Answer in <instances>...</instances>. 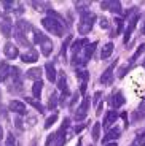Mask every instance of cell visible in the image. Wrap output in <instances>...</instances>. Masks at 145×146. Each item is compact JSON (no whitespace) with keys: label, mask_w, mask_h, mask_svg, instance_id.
I'll return each mask as SVG.
<instances>
[{"label":"cell","mask_w":145,"mask_h":146,"mask_svg":"<svg viewBox=\"0 0 145 146\" xmlns=\"http://www.w3.org/2000/svg\"><path fill=\"white\" fill-rule=\"evenodd\" d=\"M124 100H126V99H124L123 92H120V91L116 92V94H113V95H110V97H109V103L113 106V110L120 108V106L124 103Z\"/></svg>","instance_id":"obj_16"},{"label":"cell","mask_w":145,"mask_h":146,"mask_svg":"<svg viewBox=\"0 0 145 146\" xmlns=\"http://www.w3.org/2000/svg\"><path fill=\"white\" fill-rule=\"evenodd\" d=\"M42 70H43V68H40V67H35V68L27 70V73H26V78H29V80H34V81H40L42 73H43Z\"/></svg>","instance_id":"obj_22"},{"label":"cell","mask_w":145,"mask_h":146,"mask_svg":"<svg viewBox=\"0 0 145 146\" xmlns=\"http://www.w3.org/2000/svg\"><path fill=\"white\" fill-rule=\"evenodd\" d=\"M142 65H144V68H145V59H144V62H142Z\"/></svg>","instance_id":"obj_53"},{"label":"cell","mask_w":145,"mask_h":146,"mask_svg":"<svg viewBox=\"0 0 145 146\" xmlns=\"http://www.w3.org/2000/svg\"><path fill=\"white\" fill-rule=\"evenodd\" d=\"M10 73H11V67L8 65L7 62H2L0 64V83H3L10 78Z\"/></svg>","instance_id":"obj_21"},{"label":"cell","mask_w":145,"mask_h":146,"mask_svg":"<svg viewBox=\"0 0 145 146\" xmlns=\"http://www.w3.org/2000/svg\"><path fill=\"white\" fill-rule=\"evenodd\" d=\"M89 97L88 95H85L83 100H81V103L78 105V108L75 110V113H73V119L75 121H85L86 119V114H88V110H89Z\"/></svg>","instance_id":"obj_6"},{"label":"cell","mask_w":145,"mask_h":146,"mask_svg":"<svg viewBox=\"0 0 145 146\" xmlns=\"http://www.w3.org/2000/svg\"><path fill=\"white\" fill-rule=\"evenodd\" d=\"M78 95H80V91H78V92H73V95L70 97L69 106H70V110H72V111H73V108H75V103H77V100H78Z\"/></svg>","instance_id":"obj_39"},{"label":"cell","mask_w":145,"mask_h":146,"mask_svg":"<svg viewBox=\"0 0 145 146\" xmlns=\"http://www.w3.org/2000/svg\"><path fill=\"white\" fill-rule=\"evenodd\" d=\"M24 100H26L27 103H29L30 106H34V108H35V110H37V111H38L40 114H43V113H45V106L42 105V103L38 102L37 99H30V97H26Z\"/></svg>","instance_id":"obj_25"},{"label":"cell","mask_w":145,"mask_h":146,"mask_svg":"<svg viewBox=\"0 0 145 146\" xmlns=\"http://www.w3.org/2000/svg\"><path fill=\"white\" fill-rule=\"evenodd\" d=\"M8 110L13 111V113H16V114H19V116H24V114L27 113L26 105L21 102V100H11V102L8 103Z\"/></svg>","instance_id":"obj_11"},{"label":"cell","mask_w":145,"mask_h":146,"mask_svg":"<svg viewBox=\"0 0 145 146\" xmlns=\"http://www.w3.org/2000/svg\"><path fill=\"white\" fill-rule=\"evenodd\" d=\"M3 52H5V57L10 59V60L19 57V51H18V48H16V44L10 43V41H8V43L3 46Z\"/></svg>","instance_id":"obj_13"},{"label":"cell","mask_w":145,"mask_h":146,"mask_svg":"<svg viewBox=\"0 0 145 146\" xmlns=\"http://www.w3.org/2000/svg\"><path fill=\"white\" fill-rule=\"evenodd\" d=\"M101 8L102 10H110L113 13H121L123 11L121 2H118V0H113V2H101Z\"/></svg>","instance_id":"obj_14"},{"label":"cell","mask_w":145,"mask_h":146,"mask_svg":"<svg viewBox=\"0 0 145 146\" xmlns=\"http://www.w3.org/2000/svg\"><path fill=\"white\" fill-rule=\"evenodd\" d=\"M144 51H145V43H142L140 46L137 48V51H136L134 54H132V57H131L129 64H132V65H134V62H136V60H137V57H140V54H142V52H144Z\"/></svg>","instance_id":"obj_31"},{"label":"cell","mask_w":145,"mask_h":146,"mask_svg":"<svg viewBox=\"0 0 145 146\" xmlns=\"http://www.w3.org/2000/svg\"><path fill=\"white\" fill-rule=\"evenodd\" d=\"M96 19H97V16L93 13V11H83L80 16V22H78V33H81V35H88V33L93 30V26H94Z\"/></svg>","instance_id":"obj_3"},{"label":"cell","mask_w":145,"mask_h":146,"mask_svg":"<svg viewBox=\"0 0 145 146\" xmlns=\"http://www.w3.org/2000/svg\"><path fill=\"white\" fill-rule=\"evenodd\" d=\"M144 146H145V143H144Z\"/></svg>","instance_id":"obj_54"},{"label":"cell","mask_w":145,"mask_h":146,"mask_svg":"<svg viewBox=\"0 0 145 146\" xmlns=\"http://www.w3.org/2000/svg\"><path fill=\"white\" fill-rule=\"evenodd\" d=\"M113 49H115V44H113L112 41H110V43H105L104 46H102V49H101V59H102V60L109 59L110 56H112Z\"/></svg>","instance_id":"obj_20"},{"label":"cell","mask_w":145,"mask_h":146,"mask_svg":"<svg viewBox=\"0 0 145 146\" xmlns=\"http://www.w3.org/2000/svg\"><path fill=\"white\" fill-rule=\"evenodd\" d=\"M140 19V15H139L137 11H136L134 15L129 18V24H128L126 30H124V38H123V43L128 44L129 43V38H131V33H132V30L136 29V26H137V21Z\"/></svg>","instance_id":"obj_8"},{"label":"cell","mask_w":145,"mask_h":146,"mask_svg":"<svg viewBox=\"0 0 145 146\" xmlns=\"http://www.w3.org/2000/svg\"><path fill=\"white\" fill-rule=\"evenodd\" d=\"M116 65H118V59H116V60H113L112 65L107 67V70H105V72L101 75L99 83H101L102 86H110V84L113 83V80H115V76H113V70L116 68Z\"/></svg>","instance_id":"obj_7"},{"label":"cell","mask_w":145,"mask_h":146,"mask_svg":"<svg viewBox=\"0 0 145 146\" xmlns=\"http://www.w3.org/2000/svg\"><path fill=\"white\" fill-rule=\"evenodd\" d=\"M113 21L116 22V32H115V35H120V33L123 32V24H124V19L116 18V19H113Z\"/></svg>","instance_id":"obj_35"},{"label":"cell","mask_w":145,"mask_h":146,"mask_svg":"<svg viewBox=\"0 0 145 146\" xmlns=\"http://www.w3.org/2000/svg\"><path fill=\"white\" fill-rule=\"evenodd\" d=\"M15 127H16V130H18V132H22V130H24V122H22L21 116H18V117L15 119Z\"/></svg>","instance_id":"obj_38"},{"label":"cell","mask_w":145,"mask_h":146,"mask_svg":"<svg viewBox=\"0 0 145 146\" xmlns=\"http://www.w3.org/2000/svg\"><path fill=\"white\" fill-rule=\"evenodd\" d=\"M40 48H42V54H43L45 57H48V56L53 52V41H51V40H46L43 44H40Z\"/></svg>","instance_id":"obj_29"},{"label":"cell","mask_w":145,"mask_h":146,"mask_svg":"<svg viewBox=\"0 0 145 146\" xmlns=\"http://www.w3.org/2000/svg\"><path fill=\"white\" fill-rule=\"evenodd\" d=\"M121 119L124 121V130H126V129L129 127V122H128V113H126V111H124V113L121 114Z\"/></svg>","instance_id":"obj_45"},{"label":"cell","mask_w":145,"mask_h":146,"mask_svg":"<svg viewBox=\"0 0 145 146\" xmlns=\"http://www.w3.org/2000/svg\"><path fill=\"white\" fill-rule=\"evenodd\" d=\"M58 89L61 91V97H59V103L61 106H65L67 99L72 97V92L69 89V83H67V76L64 72H59V78H58Z\"/></svg>","instance_id":"obj_5"},{"label":"cell","mask_w":145,"mask_h":146,"mask_svg":"<svg viewBox=\"0 0 145 146\" xmlns=\"http://www.w3.org/2000/svg\"><path fill=\"white\" fill-rule=\"evenodd\" d=\"M22 60V62H26V64H34V62H37L38 60V51L37 49H34V48H30L27 52H24V54L19 57Z\"/></svg>","instance_id":"obj_15"},{"label":"cell","mask_w":145,"mask_h":146,"mask_svg":"<svg viewBox=\"0 0 145 146\" xmlns=\"http://www.w3.org/2000/svg\"><path fill=\"white\" fill-rule=\"evenodd\" d=\"M42 89H43V83H42V81H35L34 86H32V94L37 100L42 97Z\"/></svg>","instance_id":"obj_28"},{"label":"cell","mask_w":145,"mask_h":146,"mask_svg":"<svg viewBox=\"0 0 145 146\" xmlns=\"http://www.w3.org/2000/svg\"><path fill=\"white\" fill-rule=\"evenodd\" d=\"M97 41H93V43H89V44H86L85 46V49H83V56H81V60H83V67L86 65L88 62H89V59L93 57V54H94V51H96V48H97Z\"/></svg>","instance_id":"obj_10"},{"label":"cell","mask_w":145,"mask_h":146,"mask_svg":"<svg viewBox=\"0 0 145 146\" xmlns=\"http://www.w3.org/2000/svg\"><path fill=\"white\" fill-rule=\"evenodd\" d=\"M32 7H34V10H37V11H50L51 10L50 2H32Z\"/></svg>","instance_id":"obj_27"},{"label":"cell","mask_w":145,"mask_h":146,"mask_svg":"<svg viewBox=\"0 0 145 146\" xmlns=\"http://www.w3.org/2000/svg\"><path fill=\"white\" fill-rule=\"evenodd\" d=\"M105 146H118L116 141H110V143H105Z\"/></svg>","instance_id":"obj_48"},{"label":"cell","mask_w":145,"mask_h":146,"mask_svg":"<svg viewBox=\"0 0 145 146\" xmlns=\"http://www.w3.org/2000/svg\"><path fill=\"white\" fill-rule=\"evenodd\" d=\"M0 105H2V91H0Z\"/></svg>","instance_id":"obj_52"},{"label":"cell","mask_w":145,"mask_h":146,"mask_svg":"<svg viewBox=\"0 0 145 146\" xmlns=\"http://www.w3.org/2000/svg\"><path fill=\"white\" fill-rule=\"evenodd\" d=\"M86 125H88V122H81V124L75 125V127H73V133H80L83 129H86Z\"/></svg>","instance_id":"obj_42"},{"label":"cell","mask_w":145,"mask_h":146,"mask_svg":"<svg viewBox=\"0 0 145 146\" xmlns=\"http://www.w3.org/2000/svg\"><path fill=\"white\" fill-rule=\"evenodd\" d=\"M136 140H137L140 145H142V143H145V130H140V132H139V135H137V138H136Z\"/></svg>","instance_id":"obj_44"},{"label":"cell","mask_w":145,"mask_h":146,"mask_svg":"<svg viewBox=\"0 0 145 146\" xmlns=\"http://www.w3.org/2000/svg\"><path fill=\"white\" fill-rule=\"evenodd\" d=\"M56 135H58V137H56V145L54 146H64L65 145V140H67V138H65V135H59L58 132H56Z\"/></svg>","instance_id":"obj_40"},{"label":"cell","mask_w":145,"mask_h":146,"mask_svg":"<svg viewBox=\"0 0 145 146\" xmlns=\"http://www.w3.org/2000/svg\"><path fill=\"white\" fill-rule=\"evenodd\" d=\"M129 146H140V143H139L137 141V140H136V141H132V143H131V145Z\"/></svg>","instance_id":"obj_50"},{"label":"cell","mask_w":145,"mask_h":146,"mask_svg":"<svg viewBox=\"0 0 145 146\" xmlns=\"http://www.w3.org/2000/svg\"><path fill=\"white\" fill-rule=\"evenodd\" d=\"M120 137H121V129L120 127H113V129H109L107 135L104 137V140H102V141H104V143H110V141L118 140Z\"/></svg>","instance_id":"obj_17"},{"label":"cell","mask_w":145,"mask_h":146,"mask_svg":"<svg viewBox=\"0 0 145 146\" xmlns=\"http://www.w3.org/2000/svg\"><path fill=\"white\" fill-rule=\"evenodd\" d=\"M3 140V129H2V125H0V141Z\"/></svg>","instance_id":"obj_47"},{"label":"cell","mask_w":145,"mask_h":146,"mask_svg":"<svg viewBox=\"0 0 145 146\" xmlns=\"http://www.w3.org/2000/svg\"><path fill=\"white\" fill-rule=\"evenodd\" d=\"M42 26H43L45 30H48L50 33H53L56 36H64L65 32H67V26L64 24L62 15H59L54 10L48 11V16L42 19Z\"/></svg>","instance_id":"obj_1"},{"label":"cell","mask_w":145,"mask_h":146,"mask_svg":"<svg viewBox=\"0 0 145 146\" xmlns=\"http://www.w3.org/2000/svg\"><path fill=\"white\" fill-rule=\"evenodd\" d=\"M0 30H2V33H3L5 36L11 35V21H10V18L3 16V18L0 19Z\"/></svg>","instance_id":"obj_19"},{"label":"cell","mask_w":145,"mask_h":146,"mask_svg":"<svg viewBox=\"0 0 145 146\" xmlns=\"http://www.w3.org/2000/svg\"><path fill=\"white\" fill-rule=\"evenodd\" d=\"M140 32H142V35H145V21H144V26H142V29H140Z\"/></svg>","instance_id":"obj_51"},{"label":"cell","mask_w":145,"mask_h":146,"mask_svg":"<svg viewBox=\"0 0 145 146\" xmlns=\"http://www.w3.org/2000/svg\"><path fill=\"white\" fill-rule=\"evenodd\" d=\"M101 129H102V125L99 124V122H96L94 127H93V132H91V137H93V140H94V141H97V140H99V135H101Z\"/></svg>","instance_id":"obj_32"},{"label":"cell","mask_w":145,"mask_h":146,"mask_svg":"<svg viewBox=\"0 0 145 146\" xmlns=\"http://www.w3.org/2000/svg\"><path fill=\"white\" fill-rule=\"evenodd\" d=\"M75 5H77V10L83 13V11H88V7L91 5V2H75Z\"/></svg>","instance_id":"obj_34"},{"label":"cell","mask_w":145,"mask_h":146,"mask_svg":"<svg viewBox=\"0 0 145 146\" xmlns=\"http://www.w3.org/2000/svg\"><path fill=\"white\" fill-rule=\"evenodd\" d=\"M45 72H46L48 81H50V83H56V80H58V73H56L54 64H53V62H46V65H45Z\"/></svg>","instance_id":"obj_18"},{"label":"cell","mask_w":145,"mask_h":146,"mask_svg":"<svg viewBox=\"0 0 145 146\" xmlns=\"http://www.w3.org/2000/svg\"><path fill=\"white\" fill-rule=\"evenodd\" d=\"M102 95H104V94H102L101 91L94 92V100H93V102H94V105H96V106L99 105V102H102Z\"/></svg>","instance_id":"obj_41"},{"label":"cell","mask_w":145,"mask_h":146,"mask_svg":"<svg viewBox=\"0 0 145 146\" xmlns=\"http://www.w3.org/2000/svg\"><path fill=\"white\" fill-rule=\"evenodd\" d=\"M132 64H128V65H123V67H120V70H118V78H124V75H128L129 73V70L132 68Z\"/></svg>","instance_id":"obj_33"},{"label":"cell","mask_w":145,"mask_h":146,"mask_svg":"<svg viewBox=\"0 0 145 146\" xmlns=\"http://www.w3.org/2000/svg\"><path fill=\"white\" fill-rule=\"evenodd\" d=\"M70 43H72V35H67V36H65V40H64V43H62V46H61V52H59V57H61L62 60H65L67 48H69Z\"/></svg>","instance_id":"obj_26"},{"label":"cell","mask_w":145,"mask_h":146,"mask_svg":"<svg viewBox=\"0 0 145 146\" xmlns=\"http://www.w3.org/2000/svg\"><path fill=\"white\" fill-rule=\"evenodd\" d=\"M32 33H34V43L35 44H43L46 40H50L48 35H45V33L42 32V30H38V29H34Z\"/></svg>","instance_id":"obj_23"},{"label":"cell","mask_w":145,"mask_h":146,"mask_svg":"<svg viewBox=\"0 0 145 146\" xmlns=\"http://www.w3.org/2000/svg\"><path fill=\"white\" fill-rule=\"evenodd\" d=\"M3 146H16V138H15V135H13V133H8V135H7Z\"/></svg>","instance_id":"obj_36"},{"label":"cell","mask_w":145,"mask_h":146,"mask_svg":"<svg viewBox=\"0 0 145 146\" xmlns=\"http://www.w3.org/2000/svg\"><path fill=\"white\" fill-rule=\"evenodd\" d=\"M118 116H120V114H118V111H116V110H110L109 113L105 114V117H104V124H102V127L109 130L110 125L115 124L116 121H118Z\"/></svg>","instance_id":"obj_12"},{"label":"cell","mask_w":145,"mask_h":146,"mask_svg":"<svg viewBox=\"0 0 145 146\" xmlns=\"http://www.w3.org/2000/svg\"><path fill=\"white\" fill-rule=\"evenodd\" d=\"M10 80L11 83L8 84V91L11 94H19V92L24 91V86H22V81H21V70L18 67H11Z\"/></svg>","instance_id":"obj_4"},{"label":"cell","mask_w":145,"mask_h":146,"mask_svg":"<svg viewBox=\"0 0 145 146\" xmlns=\"http://www.w3.org/2000/svg\"><path fill=\"white\" fill-rule=\"evenodd\" d=\"M58 102H59L58 92H56V91H53V92L50 94V100H48V105H46V108H48V110H53V111H54V110L58 108Z\"/></svg>","instance_id":"obj_24"},{"label":"cell","mask_w":145,"mask_h":146,"mask_svg":"<svg viewBox=\"0 0 145 146\" xmlns=\"http://www.w3.org/2000/svg\"><path fill=\"white\" fill-rule=\"evenodd\" d=\"M77 146H83V138H78V141H77Z\"/></svg>","instance_id":"obj_49"},{"label":"cell","mask_w":145,"mask_h":146,"mask_svg":"<svg viewBox=\"0 0 145 146\" xmlns=\"http://www.w3.org/2000/svg\"><path fill=\"white\" fill-rule=\"evenodd\" d=\"M75 73L78 80H80V94H83V97L86 95V88H88V80H89V72L83 68H75Z\"/></svg>","instance_id":"obj_9"},{"label":"cell","mask_w":145,"mask_h":146,"mask_svg":"<svg viewBox=\"0 0 145 146\" xmlns=\"http://www.w3.org/2000/svg\"><path fill=\"white\" fill-rule=\"evenodd\" d=\"M27 30H34V27L30 26V22L24 21V19H18L15 32H13V36H15V40L18 41L19 44H22L24 48L30 49V48H32V43H30V40L27 38Z\"/></svg>","instance_id":"obj_2"},{"label":"cell","mask_w":145,"mask_h":146,"mask_svg":"<svg viewBox=\"0 0 145 146\" xmlns=\"http://www.w3.org/2000/svg\"><path fill=\"white\" fill-rule=\"evenodd\" d=\"M2 5H5V10H11V5H13V2H2Z\"/></svg>","instance_id":"obj_46"},{"label":"cell","mask_w":145,"mask_h":146,"mask_svg":"<svg viewBox=\"0 0 145 146\" xmlns=\"http://www.w3.org/2000/svg\"><path fill=\"white\" fill-rule=\"evenodd\" d=\"M144 117H145V108H144V105H142L132 113V122H139V121H142Z\"/></svg>","instance_id":"obj_30"},{"label":"cell","mask_w":145,"mask_h":146,"mask_svg":"<svg viewBox=\"0 0 145 146\" xmlns=\"http://www.w3.org/2000/svg\"><path fill=\"white\" fill-rule=\"evenodd\" d=\"M56 121H58V114H53V116H50V117H48V119L46 121H45V129H50L51 127V125H53V124H54V122H56Z\"/></svg>","instance_id":"obj_37"},{"label":"cell","mask_w":145,"mask_h":146,"mask_svg":"<svg viewBox=\"0 0 145 146\" xmlns=\"http://www.w3.org/2000/svg\"><path fill=\"white\" fill-rule=\"evenodd\" d=\"M99 26L102 29H109V19L107 18H99Z\"/></svg>","instance_id":"obj_43"}]
</instances>
